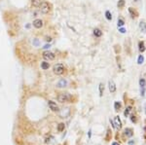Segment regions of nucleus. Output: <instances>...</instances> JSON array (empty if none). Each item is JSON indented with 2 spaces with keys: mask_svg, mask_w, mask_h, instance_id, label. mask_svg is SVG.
I'll list each match as a JSON object with an SVG mask.
<instances>
[{
  "mask_svg": "<svg viewBox=\"0 0 146 145\" xmlns=\"http://www.w3.org/2000/svg\"><path fill=\"white\" fill-rule=\"evenodd\" d=\"M72 99V96L68 93V92H63V93H60L58 95V100L61 103L63 102H67V101H70Z\"/></svg>",
  "mask_w": 146,
  "mask_h": 145,
  "instance_id": "f257e3e1",
  "label": "nucleus"
},
{
  "mask_svg": "<svg viewBox=\"0 0 146 145\" xmlns=\"http://www.w3.org/2000/svg\"><path fill=\"white\" fill-rule=\"evenodd\" d=\"M53 70H54V73H55V74H57V75H61L63 72H64V66H63V64H61V63H57V64L54 65Z\"/></svg>",
  "mask_w": 146,
  "mask_h": 145,
  "instance_id": "f03ea898",
  "label": "nucleus"
},
{
  "mask_svg": "<svg viewBox=\"0 0 146 145\" xmlns=\"http://www.w3.org/2000/svg\"><path fill=\"white\" fill-rule=\"evenodd\" d=\"M39 7H40V8H39L40 11H41L43 14H47V13H49V11H50V6H49V4H48L47 2H42Z\"/></svg>",
  "mask_w": 146,
  "mask_h": 145,
  "instance_id": "7ed1b4c3",
  "label": "nucleus"
},
{
  "mask_svg": "<svg viewBox=\"0 0 146 145\" xmlns=\"http://www.w3.org/2000/svg\"><path fill=\"white\" fill-rule=\"evenodd\" d=\"M43 58H44L45 59H48V60H53V59H55V55H54V53H52V52L47 51V52H44Z\"/></svg>",
  "mask_w": 146,
  "mask_h": 145,
  "instance_id": "20e7f679",
  "label": "nucleus"
},
{
  "mask_svg": "<svg viewBox=\"0 0 146 145\" xmlns=\"http://www.w3.org/2000/svg\"><path fill=\"white\" fill-rule=\"evenodd\" d=\"M48 105H49V107H50L53 111H59V110H60L59 107H58V105H57V103H55V102L52 101V100H49V101H48Z\"/></svg>",
  "mask_w": 146,
  "mask_h": 145,
  "instance_id": "39448f33",
  "label": "nucleus"
},
{
  "mask_svg": "<svg viewBox=\"0 0 146 145\" xmlns=\"http://www.w3.org/2000/svg\"><path fill=\"white\" fill-rule=\"evenodd\" d=\"M114 121H115V128L117 129V130H121V128H122V123H121V120H120V118H119V116H116L115 117V119H114Z\"/></svg>",
  "mask_w": 146,
  "mask_h": 145,
  "instance_id": "423d86ee",
  "label": "nucleus"
},
{
  "mask_svg": "<svg viewBox=\"0 0 146 145\" xmlns=\"http://www.w3.org/2000/svg\"><path fill=\"white\" fill-rule=\"evenodd\" d=\"M139 29L142 33H144V34L146 33V22L144 20H141L139 22Z\"/></svg>",
  "mask_w": 146,
  "mask_h": 145,
  "instance_id": "0eeeda50",
  "label": "nucleus"
},
{
  "mask_svg": "<svg viewBox=\"0 0 146 145\" xmlns=\"http://www.w3.org/2000/svg\"><path fill=\"white\" fill-rule=\"evenodd\" d=\"M33 26L35 28H41L43 26V21L41 20H35L33 21Z\"/></svg>",
  "mask_w": 146,
  "mask_h": 145,
  "instance_id": "6e6552de",
  "label": "nucleus"
},
{
  "mask_svg": "<svg viewBox=\"0 0 146 145\" xmlns=\"http://www.w3.org/2000/svg\"><path fill=\"white\" fill-rule=\"evenodd\" d=\"M108 87H109V91L111 92H116V85H115V83L112 80H110L108 82Z\"/></svg>",
  "mask_w": 146,
  "mask_h": 145,
  "instance_id": "1a4fd4ad",
  "label": "nucleus"
},
{
  "mask_svg": "<svg viewBox=\"0 0 146 145\" xmlns=\"http://www.w3.org/2000/svg\"><path fill=\"white\" fill-rule=\"evenodd\" d=\"M66 86H67V81L64 80V79L60 80V81L58 82V84H57V87H58V88H64V87H66Z\"/></svg>",
  "mask_w": 146,
  "mask_h": 145,
  "instance_id": "9d476101",
  "label": "nucleus"
},
{
  "mask_svg": "<svg viewBox=\"0 0 146 145\" xmlns=\"http://www.w3.org/2000/svg\"><path fill=\"white\" fill-rule=\"evenodd\" d=\"M69 113H70L69 108H63V110L60 112V116H61V118H66L69 115Z\"/></svg>",
  "mask_w": 146,
  "mask_h": 145,
  "instance_id": "9b49d317",
  "label": "nucleus"
},
{
  "mask_svg": "<svg viewBox=\"0 0 146 145\" xmlns=\"http://www.w3.org/2000/svg\"><path fill=\"white\" fill-rule=\"evenodd\" d=\"M138 50L140 53H144L145 50H146V48H145V45H144V42L143 41H140L138 43Z\"/></svg>",
  "mask_w": 146,
  "mask_h": 145,
  "instance_id": "f8f14e48",
  "label": "nucleus"
},
{
  "mask_svg": "<svg viewBox=\"0 0 146 145\" xmlns=\"http://www.w3.org/2000/svg\"><path fill=\"white\" fill-rule=\"evenodd\" d=\"M93 35L95 37H100L102 35V31L100 29V28H94L93 29Z\"/></svg>",
  "mask_w": 146,
  "mask_h": 145,
  "instance_id": "ddd939ff",
  "label": "nucleus"
},
{
  "mask_svg": "<svg viewBox=\"0 0 146 145\" xmlns=\"http://www.w3.org/2000/svg\"><path fill=\"white\" fill-rule=\"evenodd\" d=\"M125 135L126 136H128V137H131V136H133V130L132 129H130V128H127L126 130H125Z\"/></svg>",
  "mask_w": 146,
  "mask_h": 145,
  "instance_id": "4468645a",
  "label": "nucleus"
},
{
  "mask_svg": "<svg viewBox=\"0 0 146 145\" xmlns=\"http://www.w3.org/2000/svg\"><path fill=\"white\" fill-rule=\"evenodd\" d=\"M49 67H50V64H49V62H46V61H42V62H41V68H42V69L47 70V69H49Z\"/></svg>",
  "mask_w": 146,
  "mask_h": 145,
  "instance_id": "2eb2a0df",
  "label": "nucleus"
},
{
  "mask_svg": "<svg viewBox=\"0 0 146 145\" xmlns=\"http://www.w3.org/2000/svg\"><path fill=\"white\" fill-rule=\"evenodd\" d=\"M124 25H125L124 20L121 19V18H119V19H118V22H117V26H118V28H119V27H122V26H124Z\"/></svg>",
  "mask_w": 146,
  "mask_h": 145,
  "instance_id": "dca6fc26",
  "label": "nucleus"
},
{
  "mask_svg": "<svg viewBox=\"0 0 146 145\" xmlns=\"http://www.w3.org/2000/svg\"><path fill=\"white\" fill-rule=\"evenodd\" d=\"M129 13L131 14V17H132L133 19H134V18H135V17L137 16L136 12H135V11H134V10H133V9L132 7H131V8H129Z\"/></svg>",
  "mask_w": 146,
  "mask_h": 145,
  "instance_id": "f3484780",
  "label": "nucleus"
},
{
  "mask_svg": "<svg viewBox=\"0 0 146 145\" xmlns=\"http://www.w3.org/2000/svg\"><path fill=\"white\" fill-rule=\"evenodd\" d=\"M139 86L140 88H146V80L144 78H141L139 80Z\"/></svg>",
  "mask_w": 146,
  "mask_h": 145,
  "instance_id": "a211bd4d",
  "label": "nucleus"
},
{
  "mask_svg": "<svg viewBox=\"0 0 146 145\" xmlns=\"http://www.w3.org/2000/svg\"><path fill=\"white\" fill-rule=\"evenodd\" d=\"M117 6H118V8H123L124 6H125V0H119L118 1V3H117Z\"/></svg>",
  "mask_w": 146,
  "mask_h": 145,
  "instance_id": "6ab92c4d",
  "label": "nucleus"
},
{
  "mask_svg": "<svg viewBox=\"0 0 146 145\" xmlns=\"http://www.w3.org/2000/svg\"><path fill=\"white\" fill-rule=\"evenodd\" d=\"M143 62H144V57H143V55H139L138 59H137V63L138 64H142Z\"/></svg>",
  "mask_w": 146,
  "mask_h": 145,
  "instance_id": "aec40b11",
  "label": "nucleus"
},
{
  "mask_svg": "<svg viewBox=\"0 0 146 145\" xmlns=\"http://www.w3.org/2000/svg\"><path fill=\"white\" fill-rule=\"evenodd\" d=\"M103 92H104V85H103V83H100V96H102Z\"/></svg>",
  "mask_w": 146,
  "mask_h": 145,
  "instance_id": "412c9836",
  "label": "nucleus"
},
{
  "mask_svg": "<svg viewBox=\"0 0 146 145\" xmlns=\"http://www.w3.org/2000/svg\"><path fill=\"white\" fill-rule=\"evenodd\" d=\"M41 4V0H32V5L35 7H39Z\"/></svg>",
  "mask_w": 146,
  "mask_h": 145,
  "instance_id": "4be33fe9",
  "label": "nucleus"
},
{
  "mask_svg": "<svg viewBox=\"0 0 146 145\" xmlns=\"http://www.w3.org/2000/svg\"><path fill=\"white\" fill-rule=\"evenodd\" d=\"M131 110H132V107H131V106H128V107L126 108V110H125V112H124L125 117H128V116H129V114H130Z\"/></svg>",
  "mask_w": 146,
  "mask_h": 145,
  "instance_id": "5701e85b",
  "label": "nucleus"
},
{
  "mask_svg": "<svg viewBox=\"0 0 146 145\" xmlns=\"http://www.w3.org/2000/svg\"><path fill=\"white\" fill-rule=\"evenodd\" d=\"M105 18H106L108 20H112V15H111V13H110L109 11H106V12H105Z\"/></svg>",
  "mask_w": 146,
  "mask_h": 145,
  "instance_id": "b1692460",
  "label": "nucleus"
},
{
  "mask_svg": "<svg viewBox=\"0 0 146 145\" xmlns=\"http://www.w3.org/2000/svg\"><path fill=\"white\" fill-rule=\"evenodd\" d=\"M114 108H115L116 111H118V110L121 108V103H120L119 101H115V103H114Z\"/></svg>",
  "mask_w": 146,
  "mask_h": 145,
  "instance_id": "393cba45",
  "label": "nucleus"
},
{
  "mask_svg": "<svg viewBox=\"0 0 146 145\" xmlns=\"http://www.w3.org/2000/svg\"><path fill=\"white\" fill-rule=\"evenodd\" d=\"M54 140V136H49V137H46V139H45V143H51L52 141Z\"/></svg>",
  "mask_w": 146,
  "mask_h": 145,
  "instance_id": "a878e982",
  "label": "nucleus"
},
{
  "mask_svg": "<svg viewBox=\"0 0 146 145\" xmlns=\"http://www.w3.org/2000/svg\"><path fill=\"white\" fill-rule=\"evenodd\" d=\"M63 130H64V124H63V123L59 124V126H58V131H59V132H62Z\"/></svg>",
  "mask_w": 146,
  "mask_h": 145,
  "instance_id": "bb28decb",
  "label": "nucleus"
},
{
  "mask_svg": "<svg viewBox=\"0 0 146 145\" xmlns=\"http://www.w3.org/2000/svg\"><path fill=\"white\" fill-rule=\"evenodd\" d=\"M131 120H132L133 123H135V122H136V117H135L134 115H132V116H131Z\"/></svg>",
  "mask_w": 146,
  "mask_h": 145,
  "instance_id": "cd10ccee",
  "label": "nucleus"
},
{
  "mask_svg": "<svg viewBox=\"0 0 146 145\" xmlns=\"http://www.w3.org/2000/svg\"><path fill=\"white\" fill-rule=\"evenodd\" d=\"M119 31H120L121 33H125V32H126V29L123 28V27H119Z\"/></svg>",
  "mask_w": 146,
  "mask_h": 145,
  "instance_id": "c85d7f7f",
  "label": "nucleus"
},
{
  "mask_svg": "<svg viewBox=\"0 0 146 145\" xmlns=\"http://www.w3.org/2000/svg\"><path fill=\"white\" fill-rule=\"evenodd\" d=\"M33 44H34L35 46H38V44H39V43H38V40H36V39H35V40H34V42H33Z\"/></svg>",
  "mask_w": 146,
  "mask_h": 145,
  "instance_id": "c756f323",
  "label": "nucleus"
},
{
  "mask_svg": "<svg viewBox=\"0 0 146 145\" xmlns=\"http://www.w3.org/2000/svg\"><path fill=\"white\" fill-rule=\"evenodd\" d=\"M133 144H134V141H133V140L129 141V145H133Z\"/></svg>",
  "mask_w": 146,
  "mask_h": 145,
  "instance_id": "7c9ffc66",
  "label": "nucleus"
},
{
  "mask_svg": "<svg viewBox=\"0 0 146 145\" xmlns=\"http://www.w3.org/2000/svg\"><path fill=\"white\" fill-rule=\"evenodd\" d=\"M51 46H50V44L49 45H45V47H44V49H48V48H50Z\"/></svg>",
  "mask_w": 146,
  "mask_h": 145,
  "instance_id": "2f4dec72",
  "label": "nucleus"
},
{
  "mask_svg": "<svg viewBox=\"0 0 146 145\" xmlns=\"http://www.w3.org/2000/svg\"><path fill=\"white\" fill-rule=\"evenodd\" d=\"M51 40H52V39H51L50 37H49V38H47V39H46V41H48V42H51Z\"/></svg>",
  "mask_w": 146,
  "mask_h": 145,
  "instance_id": "473e14b6",
  "label": "nucleus"
},
{
  "mask_svg": "<svg viewBox=\"0 0 146 145\" xmlns=\"http://www.w3.org/2000/svg\"><path fill=\"white\" fill-rule=\"evenodd\" d=\"M112 145H120V144H119V143H117V142H113V143H112Z\"/></svg>",
  "mask_w": 146,
  "mask_h": 145,
  "instance_id": "72a5a7b5",
  "label": "nucleus"
},
{
  "mask_svg": "<svg viewBox=\"0 0 146 145\" xmlns=\"http://www.w3.org/2000/svg\"><path fill=\"white\" fill-rule=\"evenodd\" d=\"M134 1H135V2H138V1H139V0H134Z\"/></svg>",
  "mask_w": 146,
  "mask_h": 145,
  "instance_id": "f704fd0d",
  "label": "nucleus"
},
{
  "mask_svg": "<svg viewBox=\"0 0 146 145\" xmlns=\"http://www.w3.org/2000/svg\"><path fill=\"white\" fill-rule=\"evenodd\" d=\"M145 113H146V111H145Z\"/></svg>",
  "mask_w": 146,
  "mask_h": 145,
  "instance_id": "c9c22d12",
  "label": "nucleus"
}]
</instances>
